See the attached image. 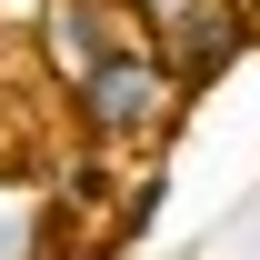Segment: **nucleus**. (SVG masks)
I'll list each match as a JSON object with an SVG mask.
<instances>
[{
    "label": "nucleus",
    "instance_id": "1",
    "mask_svg": "<svg viewBox=\"0 0 260 260\" xmlns=\"http://www.w3.org/2000/svg\"><path fill=\"white\" fill-rule=\"evenodd\" d=\"M180 80H170V60L150 50V40H120L110 60H90L80 80H70V120H80V140H100V150H140V140H160L170 110H180Z\"/></svg>",
    "mask_w": 260,
    "mask_h": 260
},
{
    "label": "nucleus",
    "instance_id": "2",
    "mask_svg": "<svg viewBox=\"0 0 260 260\" xmlns=\"http://www.w3.org/2000/svg\"><path fill=\"white\" fill-rule=\"evenodd\" d=\"M150 30H160L150 50L170 60V80L200 90V80H220V70L240 60V40H250V0H160Z\"/></svg>",
    "mask_w": 260,
    "mask_h": 260
},
{
    "label": "nucleus",
    "instance_id": "3",
    "mask_svg": "<svg viewBox=\"0 0 260 260\" xmlns=\"http://www.w3.org/2000/svg\"><path fill=\"white\" fill-rule=\"evenodd\" d=\"M40 40H50L60 80H80L90 60H110V50L140 40V30H130V0H50V10H40Z\"/></svg>",
    "mask_w": 260,
    "mask_h": 260
},
{
    "label": "nucleus",
    "instance_id": "4",
    "mask_svg": "<svg viewBox=\"0 0 260 260\" xmlns=\"http://www.w3.org/2000/svg\"><path fill=\"white\" fill-rule=\"evenodd\" d=\"M150 210H160V170H150V180H140V190H130V210H120V230H130V240H140V230H150Z\"/></svg>",
    "mask_w": 260,
    "mask_h": 260
},
{
    "label": "nucleus",
    "instance_id": "5",
    "mask_svg": "<svg viewBox=\"0 0 260 260\" xmlns=\"http://www.w3.org/2000/svg\"><path fill=\"white\" fill-rule=\"evenodd\" d=\"M40 10H50V0H0V30H10V20H40Z\"/></svg>",
    "mask_w": 260,
    "mask_h": 260
},
{
    "label": "nucleus",
    "instance_id": "6",
    "mask_svg": "<svg viewBox=\"0 0 260 260\" xmlns=\"http://www.w3.org/2000/svg\"><path fill=\"white\" fill-rule=\"evenodd\" d=\"M250 10H260V0H250Z\"/></svg>",
    "mask_w": 260,
    "mask_h": 260
}]
</instances>
